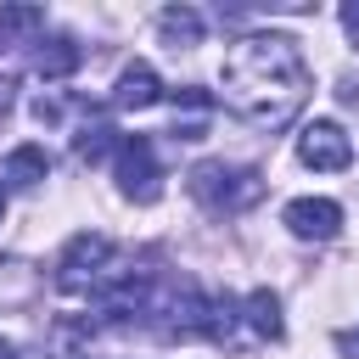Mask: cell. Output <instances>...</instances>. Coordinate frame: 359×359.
Instances as JSON below:
<instances>
[{
  "label": "cell",
  "mask_w": 359,
  "mask_h": 359,
  "mask_svg": "<svg viewBox=\"0 0 359 359\" xmlns=\"http://www.w3.org/2000/svg\"><path fill=\"white\" fill-rule=\"evenodd\" d=\"M191 196L208 213H241L264 196V180H258V168H241V163H196L191 168Z\"/></svg>",
  "instance_id": "obj_2"
},
{
  "label": "cell",
  "mask_w": 359,
  "mask_h": 359,
  "mask_svg": "<svg viewBox=\"0 0 359 359\" xmlns=\"http://www.w3.org/2000/svg\"><path fill=\"white\" fill-rule=\"evenodd\" d=\"M118 264V247L101 236V230H79L67 247H62V258H56V280L62 286H73V292H84V286H95V292H107L123 269H112Z\"/></svg>",
  "instance_id": "obj_3"
},
{
  "label": "cell",
  "mask_w": 359,
  "mask_h": 359,
  "mask_svg": "<svg viewBox=\"0 0 359 359\" xmlns=\"http://www.w3.org/2000/svg\"><path fill=\"white\" fill-rule=\"evenodd\" d=\"M112 168H118V191H123L129 202H157V191H163V168H157V151H151L146 135H123Z\"/></svg>",
  "instance_id": "obj_4"
},
{
  "label": "cell",
  "mask_w": 359,
  "mask_h": 359,
  "mask_svg": "<svg viewBox=\"0 0 359 359\" xmlns=\"http://www.w3.org/2000/svg\"><path fill=\"white\" fill-rule=\"evenodd\" d=\"M348 157H353V146H348L342 123H331V118H314V123L297 135V163H303V168L337 174V168H348Z\"/></svg>",
  "instance_id": "obj_5"
},
{
  "label": "cell",
  "mask_w": 359,
  "mask_h": 359,
  "mask_svg": "<svg viewBox=\"0 0 359 359\" xmlns=\"http://www.w3.org/2000/svg\"><path fill=\"white\" fill-rule=\"evenodd\" d=\"M45 22V11L39 6H0V45H11V39H22V34H34Z\"/></svg>",
  "instance_id": "obj_14"
},
{
  "label": "cell",
  "mask_w": 359,
  "mask_h": 359,
  "mask_svg": "<svg viewBox=\"0 0 359 359\" xmlns=\"http://www.w3.org/2000/svg\"><path fill=\"white\" fill-rule=\"evenodd\" d=\"M286 230L292 236H303V241H331L337 230H342V208L331 202V196H297V202H286Z\"/></svg>",
  "instance_id": "obj_6"
},
{
  "label": "cell",
  "mask_w": 359,
  "mask_h": 359,
  "mask_svg": "<svg viewBox=\"0 0 359 359\" xmlns=\"http://www.w3.org/2000/svg\"><path fill=\"white\" fill-rule=\"evenodd\" d=\"M157 34L180 50V45H202V11H191V6H163L157 11Z\"/></svg>",
  "instance_id": "obj_9"
},
{
  "label": "cell",
  "mask_w": 359,
  "mask_h": 359,
  "mask_svg": "<svg viewBox=\"0 0 359 359\" xmlns=\"http://www.w3.org/2000/svg\"><path fill=\"white\" fill-rule=\"evenodd\" d=\"M208 118H213V95L208 90H196V84L174 90V140H202Z\"/></svg>",
  "instance_id": "obj_8"
},
{
  "label": "cell",
  "mask_w": 359,
  "mask_h": 359,
  "mask_svg": "<svg viewBox=\"0 0 359 359\" xmlns=\"http://www.w3.org/2000/svg\"><path fill=\"white\" fill-rule=\"evenodd\" d=\"M112 101L129 107V112L157 107V101H163V79H157V67H151V62H129V67L118 73V84H112Z\"/></svg>",
  "instance_id": "obj_7"
},
{
  "label": "cell",
  "mask_w": 359,
  "mask_h": 359,
  "mask_svg": "<svg viewBox=\"0 0 359 359\" xmlns=\"http://www.w3.org/2000/svg\"><path fill=\"white\" fill-rule=\"evenodd\" d=\"M0 359H22V348H17L11 337H0Z\"/></svg>",
  "instance_id": "obj_16"
},
{
  "label": "cell",
  "mask_w": 359,
  "mask_h": 359,
  "mask_svg": "<svg viewBox=\"0 0 359 359\" xmlns=\"http://www.w3.org/2000/svg\"><path fill=\"white\" fill-rule=\"evenodd\" d=\"M73 67H79V45H73L67 34H50V39L34 50V73H39V79H67Z\"/></svg>",
  "instance_id": "obj_10"
},
{
  "label": "cell",
  "mask_w": 359,
  "mask_h": 359,
  "mask_svg": "<svg viewBox=\"0 0 359 359\" xmlns=\"http://www.w3.org/2000/svg\"><path fill=\"white\" fill-rule=\"evenodd\" d=\"M0 219H6V185H0Z\"/></svg>",
  "instance_id": "obj_17"
},
{
  "label": "cell",
  "mask_w": 359,
  "mask_h": 359,
  "mask_svg": "<svg viewBox=\"0 0 359 359\" xmlns=\"http://www.w3.org/2000/svg\"><path fill=\"white\" fill-rule=\"evenodd\" d=\"M241 320H247V331H252V337L275 342V337H280V303H275V292H264V286H258V292H247V314H241Z\"/></svg>",
  "instance_id": "obj_11"
},
{
  "label": "cell",
  "mask_w": 359,
  "mask_h": 359,
  "mask_svg": "<svg viewBox=\"0 0 359 359\" xmlns=\"http://www.w3.org/2000/svg\"><path fill=\"white\" fill-rule=\"evenodd\" d=\"M314 90L292 34H241L219 62V95L252 129H286Z\"/></svg>",
  "instance_id": "obj_1"
},
{
  "label": "cell",
  "mask_w": 359,
  "mask_h": 359,
  "mask_svg": "<svg viewBox=\"0 0 359 359\" xmlns=\"http://www.w3.org/2000/svg\"><path fill=\"white\" fill-rule=\"evenodd\" d=\"M112 135H118L112 123H84V129H79V140H73V151H79L84 163H101L107 151L118 157V146H123V140H112Z\"/></svg>",
  "instance_id": "obj_13"
},
{
  "label": "cell",
  "mask_w": 359,
  "mask_h": 359,
  "mask_svg": "<svg viewBox=\"0 0 359 359\" xmlns=\"http://www.w3.org/2000/svg\"><path fill=\"white\" fill-rule=\"evenodd\" d=\"M45 168H50V163H45L39 146H11V157H6V180H11V185H39Z\"/></svg>",
  "instance_id": "obj_12"
},
{
  "label": "cell",
  "mask_w": 359,
  "mask_h": 359,
  "mask_svg": "<svg viewBox=\"0 0 359 359\" xmlns=\"http://www.w3.org/2000/svg\"><path fill=\"white\" fill-rule=\"evenodd\" d=\"M342 28H348V39L359 45V0H342Z\"/></svg>",
  "instance_id": "obj_15"
}]
</instances>
